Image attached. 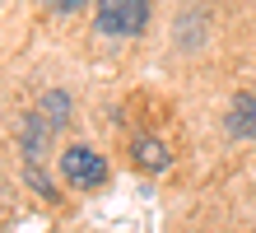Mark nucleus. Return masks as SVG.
I'll list each match as a JSON object with an SVG mask.
<instances>
[{"instance_id":"1","label":"nucleus","mask_w":256,"mask_h":233,"mask_svg":"<svg viewBox=\"0 0 256 233\" xmlns=\"http://www.w3.org/2000/svg\"><path fill=\"white\" fill-rule=\"evenodd\" d=\"M94 24L108 38H140L149 24V0H98Z\"/></svg>"},{"instance_id":"2","label":"nucleus","mask_w":256,"mask_h":233,"mask_svg":"<svg viewBox=\"0 0 256 233\" xmlns=\"http://www.w3.org/2000/svg\"><path fill=\"white\" fill-rule=\"evenodd\" d=\"M61 177L74 186V191H94V186L108 182V159L88 145H70L61 154Z\"/></svg>"},{"instance_id":"3","label":"nucleus","mask_w":256,"mask_h":233,"mask_svg":"<svg viewBox=\"0 0 256 233\" xmlns=\"http://www.w3.org/2000/svg\"><path fill=\"white\" fill-rule=\"evenodd\" d=\"M52 131H56V126H52L42 112H33V117H24V121H19V149H24V159H28V163H42V149H47Z\"/></svg>"},{"instance_id":"4","label":"nucleus","mask_w":256,"mask_h":233,"mask_svg":"<svg viewBox=\"0 0 256 233\" xmlns=\"http://www.w3.org/2000/svg\"><path fill=\"white\" fill-rule=\"evenodd\" d=\"M130 159L140 163L144 173H168L172 154H168V145H163V140H154V135H135V140H130Z\"/></svg>"},{"instance_id":"5","label":"nucleus","mask_w":256,"mask_h":233,"mask_svg":"<svg viewBox=\"0 0 256 233\" xmlns=\"http://www.w3.org/2000/svg\"><path fill=\"white\" fill-rule=\"evenodd\" d=\"M228 131L233 135H256V93H238L228 107Z\"/></svg>"},{"instance_id":"6","label":"nucleus","mask_w":256,"mask_h":233,"mask_svg":"<svg viewBox=\"0 0 256 233\" xmlns=\"http://www.w3.org/2000/svg\"><path fill=\"white\" fill-rule=\"evenodd\" d=\"M38 112L47 117V121H52L56 131H61L66 121H70V98H66L61 89H52V93H42V103H38Z\"/></svg>"},{"instance_id":"7","label":"nucleus","mask_w":256,"mask_h":233,"mask_svg":"<svg viewBox=\"0 0 256 233\" xmlns=\"http://www.w3.org/2000/svg\"><path fill=\"white\" fill-rule=\"evenodd\" d=\"M42 5H47L52 14H80V10L88 5V0H42Z\"/></svg>"}]
</instances>
